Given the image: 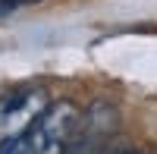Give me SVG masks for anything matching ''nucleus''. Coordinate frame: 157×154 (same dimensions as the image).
Returning a JSON list of instances; mask_svg holds the SVG:
<instances>
[{"label": "nucleus", "instance_id": "obj_1", "mask_svg": "<svg viewBox=\"0 0 157 154\" xmlns=\"http://www.w3.org/2000/svg\"><path fill=\"white\" fill-rule=\"evenodd\" d=\"M50 101L44 85H22L13 88V91L0 101V145L16 142V138H25L38 120L47 113Z\"/></svg>", "mask_w": 157, "mask_h": 154}, {"label": "nucleus", "instance_id": "obj_2", "mask_svg": "<svg viewBox=\"0 0 157 154\" xmlns=\"http://www.w3.org/2000/svg\"><path fill=\"white\" fill-rule=\"evenodd\" d=\"M75 126H78V110L72 101L50 104L47 113L38 120V126L29 132L32 154H63V148L75 135Z\"/></svg>", "mask_w": 157, "mask_h": 154}, {"label": "nucleus", "instance_id": "obj_4", "mask_svg": "<svg viewBox=\"0 0 157 154\" xmlns=\"http://www.w3.org/2000/svg\"><path fill=\"white\" fill-rule=\"evenodd\" d=\"M116 154H141V151H132V148H123V151H116Z\"/></svg>", "mask_w": 157, "mask_h": 154}, {"label": "nucleus", "instance_id": "obj_3", "mask_svg": "<svg viewBox=\"0 0 157 154\" xmlns=\"http://www.w3.org/2000/svg\"><path fill=\"white\" fill-rule=\"evenodd\" d=\"M29 3H41V0H0V16H6V13H16L19 6H29Z\"/></svg>", "mask_w": 157, "mask_h": 154}]
</instances>
